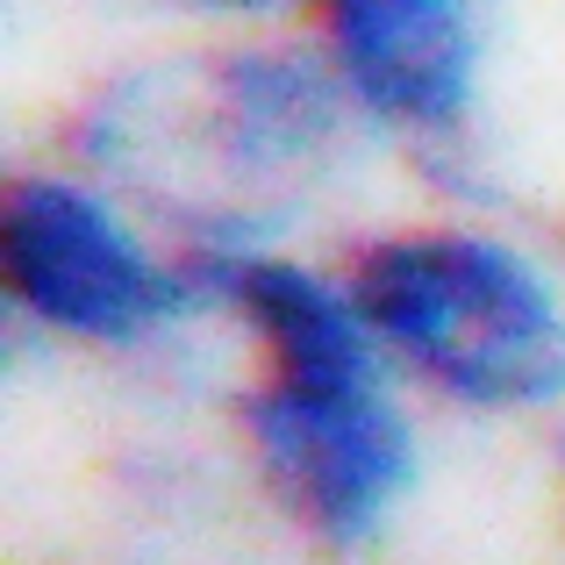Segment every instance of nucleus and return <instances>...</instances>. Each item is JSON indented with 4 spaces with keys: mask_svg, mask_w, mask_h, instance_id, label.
I'll return each mask as SVG.
<instances>
[{
    "mask_svg": "<svg viewBox=\"0 0 565 565\" xmlns=\"http://www.w3.org/2000/svg\"><path fill=\"white\" fill-rule=\"evenodd\" d=\"M43 143L207 265L337 250L401 193L301 22L158 29L79 72Z\"/></svg>",
    "mask_w": 565,
    "mask_h": 565,
    "instance_id": "f257e3e1",
    "label": "nucleus"
},
{
    "mask_svg": "<svg viewBox=\"0 0 565 565\" xmlns=\"http://www.w3.org/2000/svg\"><path fill=\"white\" fill-rule=\"evenodd\" d=\"M193 423L230 501L294 565H394L451 444L373 337L337 250L215 265V365Z\"/></svg>",
    "mask_w": 565,
    "mask_h": 565,
    "instance_id": "f03ea898",
    "label": "nucleus"
},
{
    "mask_svg": "<svg viewBox=\"0 0 565 565\" xmlns=\"http://www.w3.org/2000/svg\"><path fill=\"white\" fill-rule=\"evenodd\" d=\"M401 380L451 437L565 429V236L515 201L394 193L337 244Z\"/></svg>",
    "mask_w": 565,
    "mask_h": 565,
    "instance_id": "7ed1b4c3",
    "label": "nucleus"
},
{
    "mask_svg": "<svg viewBox=\"0 0 565 565\" xmlns=\"http://www.w3.org/2000/svg\"><path fill=\"white\" fill-rule=\"evenodd\" d=\"M0 337L8 373L100 380L193 415L215 365V265L36 137L0 172Z\"/></svg>",
    "mask_w": 565,
    "mask_h": 565,
    "instance_id": "20e7f679",
    "label": "nucleus"
},
{
    "mask_svg": "<svg viewBox=\"0 0 565 565\" xmlns=\"http://www.w3.org/2000/svg\"><path fill=\"white\" fill-rule=\"evenodd\" d=\"M515 0H316L308 43L401 193L515 201Z\"/></svg>",
    "mask_w": 565,
    "mask_h": 565,
    "instance_id": "39448f33",
    "label": "nucleus"
},
{
    "mask_svg": "<svg viewBox=\"0 0 565 565\" xmlns=\"http://www.w3.org/2000/svg\"><path fill=\"white\" fill-rule=\"evenodd\" d=\"M158 29H294L316 0H122Z\"/></svg>",
    "mask_w": 565,
    "mask_h": 565,
    "instance_id": "423d86ee",
    "label": "nucleus"
},
{
    "mask_svg": "<svg viewBox=\"0 0 565 565\" xmlns=\"http://www.w3.org/2000/svg\"><path fill=\"white\" fill-rule=\"evenodd\" d=\"M544 487H552V552L565 565V429L544 444Z\"/></svg>",
    "mask_w": 565,
    "mask_h": 565,
    "instance_id": "0eeeda50",
    "label": "nucleus"
},
{
    "mask_svg": "<svg viewBox=\"0 0 565 565\" xmlns=\"http://www.w3.org/2000/svg\"><path fill=\"white\" fill-rule=\"evenodd\" d=\"M43 565H137V558H115L108 552V558H43Z\"/></svg>",
    "mask_w": 565,
    "mask_h": 565,
    "instance_id": "6e6552de",
    "label": "nucleus"
}]
</instances>
